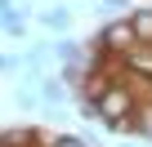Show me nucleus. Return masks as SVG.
Here are the masks:
<instances>
[{"label":"nucleus","instance_id":"obj_1","mask_svg":"<svg viewBox=\"0 0 152 147\" xmlns=\"http://www.w3.org/2000/svg\"><path fill=\"white\" fill-rule=\"evenodd\" d=\"M130 116H139V103H134L130 85H112V89L99 98V120L112 129V125H121V120H130Z\"/></svg>","mask_w":152,"mask_h":147},{"label":"nucleus","instance_id":"obj_2","mask_svg":"<svg viewBox=\"0 0 152 147\" xmlns=\"http://www.w3.org/2000/svg\"><path fill=\"white\" fill-rule=\"evenodd\" d=\"M134 45H139V36H134V22H130V18H112V22H103V31H99V40H94V49L116 54V58H125Z\"/></svg>","mask_w":152,"mask_h":147},{"label":"nucleus","instance_id":"obj_3","mask_svg":"<svg viewBox=\"0 0 152 147\" xmlns=\"http://www.w3.org/2000/svg\"><path fill=\"white\" fill-rule=\"evenodd\" d=\"M125 76L130 80H152V45H134L125 54Z\"/></svg>","mask_w":152,"mask_h":147},{"label":"nucleus","instance_id":"obj_4","mask_svg":"<svg viewBox=\"0 0 152 147\" xmlns=\"http://www.w3.org/2000/svg\"><path fill=\"white\" fill-rule=\"evenodd\" d=\"M36 94H40V103H45V107H63V103L72 98V85H67V80H58V76H40Z\"/></svg>","mask_w":152,"mask_h":147},{"label":"nucleus","instance_id":"obj_5","mask_svg":"<svg viewBox=\"0 0 152 147\" xmlns=\"http://www.w3.org/2000/svg\"><path fill=\"white\" fill-rule=\"evenodd\" d=\"M49 49H54V58H58V62H85V58H90V54L81 49V40H72V36H63V40H54Z\"/></svg>","mask_w":152,"mask_h":147},{"label":"nucleus","instance_id":"obj_6","mask_svg":"<svg viewBox=\"0 0 152 147\" xmlns=\"http://www.w3.org/2000/svg\"><path fill=\"white\" fill-rule=\"evenodd\" d=\"M130 22H134L139 45H152V9H130Z\"/></svg>","mask_w":152,"mask_h":147},{"label":"nucleus","instance_id":"obj_7","mask_svg":"<svg viewBox=\"0 0 152 147\" xmlns=\"http://www.w3.org/2000/svg\"><path fill=\"white\" fill-rule=\"evenodd\" d=\"M40 22H45L49 31H67V27H72V9H58V5H54V9L40 14Z\"/></svg>","mask_w":152,"mask_h":147},{"label":"nucleus","instance_id":"obj_8","mask_svg":"<svg viewBox=\"0 0 152 147\" xmlns=\"http://www.w3.org/2000/svg\"><path fill=\"white\" fill-rule=\"evenodd\" d=\"M23 5H14V9H5V14H0V31H5V36H23V14H18Z\"/></svg>","mask_w":152,"mask_h":147},{"label":"nucleus","instance_id":"obj_9","mask_svg":"<svg viewBox=\"0 0 152 147\" xmlns=\"http://www.w3.org/2000/svg\"><path fill=\"white\" fill-rule=\"evenodd\" d=\"M49 147H94V143H85V138H72V134H63V138H54Z\"/></svg>","mask_w":152,"mask_h":147},{"label":"nucleus","instance_id":"obj_10","mask_svg":"<svg viewBox=\"0 0 152 147\" xmlns=\"http://www.w3.org/2000/svg\"><path fill=\"white\" fill-rule=\"evenodd\" d=\"M0 71H14V58H5V54H0Z\"/></svg>","mask_w":152,"mask_h":147},{"label":"nucleus","instance_id":"obj_11","mask_svg":"<svg viewBox=\"0 0 152 147\" xmlns=\"http://www.w3.org/2000/svg\"><path fill=\"white\" fill-rule=\"evenodd\" d=\"M5 9H14V0H0V14H5Z\"/></svg>","mask_w":152,"mask_h":147},{"label":"nucleus","instance_id":"obj_12","mask_svg":"<svg viewBox=\"0 0 152 147\" xmlns=\"http://www.w3.org/2000/svg\"><path fill=\"white\" fill-rule=\"evenodd\" d=\"M121 147H143V143H139V138H130V143H121Z\"/></svg>","mask_w":152,"mask_h":147}]
</instances>
